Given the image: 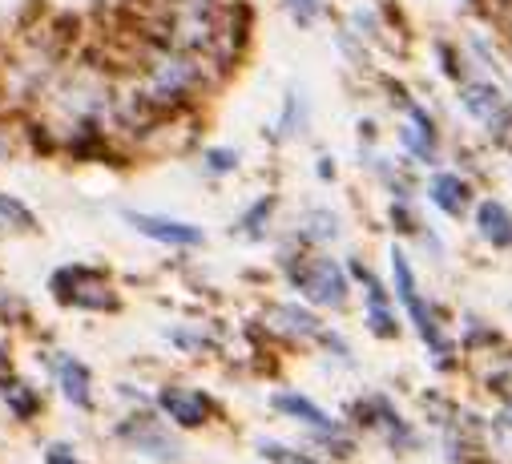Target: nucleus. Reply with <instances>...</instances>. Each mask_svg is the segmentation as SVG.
I'll return each mask as SVG.
<instances>
[{"instance_id":"obj_2","label":"nucleus","mask_w":512,"mask_h":464,"mask_svg":"<svg viewBox=\"0 0 512 464\" xmlns=\"http://www.w3.org/2000/svg\"><path fill=\"white\" fill-rule=\"evenodd\" d=\"M291 279H295V287H299L307 299H315V303H323V307H343V299H347V279H343L339 263H331V259L295 263V267H291Z\"/></svg>"},{"instance_id":"obj_12","label":"nucleus","mask_w":512,"mask_h":464,"mask_svg":"<svg viewBox=\"0 0 512 464\" xmlns=\"http://www.w3.org/2000/svg\"><path fill=\"white\" fill-rule=\"evenodd\" d=\"M263 452H267L275 464H319V460H311V456H303V452H291V448H283V444H263Z\"/></svg>"},{"instance_id":"obj_18","label":"nucleus","mask_w":512,"mask_h":464,"mask_svg":"<svg viewBox=\"0 0 512 464\" xmlns=\"http://www.w3.org/2000/svg\"><path fill=\"white\" fill-rule=\"evenodd\" d=\"M9 376V360H5V352H0V380Z\"/></svg>"},{"instance_id":"obj_10","label":"nucleus","mask_w":512,"mask_h":464,"mask_svg":"<svg viewBox=\"0 0 512 464\" xmlns=\"http://www.w3.org/2000/svg\"><path fill=\"white\" fill-rule=\"evenodd\" d=\"M53 372L61 376V388H65V396H69L73 404H89V376H85V368H81L77 360L53 356Z\"/></svg>"},{"instance_id":"obj_11","label":"nucleus","mask_w":512,"mask_h":464,"mask_svg":"<svg viewBox=\"0 0 512 464\" xmlns=\"http://www.w3.org/2000/svg\"><path fill=\"white\" fill-rule=\"evenodd\" d=\"M488 436L500 444V452H504V456H512V400H504V408L492 416Z\"/></svg>"},{"instance_id":"obj_14","label":"nucleus","mask_w":512,"mask_h":464,"mask_svg":"<svg viewBox=\"0 0 512 464\" xmlns=\"http://www.w3.org/2000/svg\"><path fill=\"white\" fill-rule=\"evenodd\" d=\"M271 206H275V198H263V202H259V206H254V210H250V214H246V218H242V226H246V230H250V235H259V226H263V218H267V214H271Z\"/></svg>"},{"instance_id":"obj_4","label":"nucleus","mask_w":512,"mask_h":464,"mask_svg":"<svg viewBox=\"0 0 512 464\" xmlns=\"http://www.w3.org/2000/svg\"><path fill=\"white\" fill-rule=\"evenodd\" d=\"M125 218H130L142 235L174 243V247H198L202 243V230L190 226V222H174V218H158V214H125Z\"/></svg>"},{"instance_id":"obj_17","label":"nucleus","mask_w":512,"mask_h":464,"mask_svg":"<svg viewBox=\"0 0 512 464\" xmlns=\"http://www.w3.org/2000/svg\"><path fill=\"white\" fill-rule=\"evenodd\" d=\"M299 113H303V101H299V97H291V101H287V118H283V130H295V126H299Z\"/></svg>"},{"instance_id":"obj_8","label":"nucleus","mask_w":512,"mask_h":464,"mask_svg":"<svg viewBox=\"0 0 512 464\" xmlns=\"http://www.w3.org/2000/svg\"><path fill=\"white\" fill-rule=\"evenodd\" d=\"M432 202H436L444 214L460 218V214L468 210V202H472V190H468V182L456 178V174H436V178H432Z\"/></svg>"},{"instance_id":"obj_1","label":"nucleus","mask_w":512,"mask_h":464,"mask_svg":"<svg viewBox=\"0 0 512 464\" xmlns=\"http://www.w3.org/2000/svg\"><path fill=\"white\" fill-rule=\"evenodd\" d=\"M392 271H396V295H400V303L408 307V315H412V323H416L420 339L428 343V352L436 356V364H440V368H448L456 352H452L448 335L440 331V323H436L432 307H428V303L420 299V291H416V279H412V263L404 259V251H400V247L392 251Z\"/></svg>"},{"instance_id":"obj_3","label":"nucleus","mask_w":512,"mask_h":464,"mask_svg":"<svg viewBox=\"0 0 512 464\" xmlns=\"http://www.w3.org/2000/svg\"><path fill=\"white\" fill-rule=\"evenodd\" d=\"M275 408H279V412H287V416H299L303 424H311V428H315V432H319V436H323L331 448H339V452H347V448H351V444L343 440L339 424H335V420H331L323 408H315L307 396H275Z\"/></svg>"},{"instance_id":"obj_16","label":"nucleus","mask_w":512,"mask_h":464,"mask_svg":"<svg viewBox=\"0 0 512 464\" xmlns=\"http://www.w3.org/2000/svg\"><path fill=\"white\" fill-rule=\"evenodd\" d=\"M291 9H295V21L299 25H311L315 13H319V0H291Z\"/></svg>"},{"instance_id":"obj_13","label":"nucleus","mask_w":512,"mask_h":464,"mask_svg":"<svg viewBox=\"0 0 512 464\" xmlns=\"http://www.w3.org/2000/svg\"><path fill=\"white\" fill-rule=\"evenodd\" d=\"M0 214H5V218H13V222H21V226H37V222H33V214H29L21 202L5 198V194H0Z\"/></svg>"},{"instance_id":"obj_15","label":"nucleus","mask_w":512,"mask_h":464,"mask_svg":"<svg viewBox=\"0 0 512 464\" xmlns=\"http://www.w3.org/2000/svg\"><path fill=\"white\" fill-rule=\"evenodd\" d=\"M206 162H210V170H218V174H226V170H234V162H238V154H234V150H210V154H206Z\"/></svg>"},{"instance_id":"obj_6","label":"nucleus","mask_w":512,"mask_h":464,"mask_svg":"<svg viewBox=\"0 0 512 464\" xmlns=\"http://www.w3.org/2000/svg\"><path fill=\"white\" fill-rule=\"evenodd\" d=\"M355 275L367 283V323H371V331L383 335V339H392L400 331V323H396V315L388 307V295H383V287L375 283V275H367L359 263H355Z\"/></svg>"},{"instance_id":"obj_9","label":"nucleus","mask_w":512,"mask_h":464,"mask_svg":"<svg viewBox=\"0 0 512 464\" xmlns=\"http://www.w3.org/2000/svg\"><path fill=\"white\" fill-rule=\"evenodd\" d=\"M476 222H480V235L492 243V247H512V214L500 206V202H480V210H476Z\"/></svg>"},{"instance_id":"obj_5","label":"nucleus","mask_w":512,"mask_h":464,"mask_svg":"<svg viewBox=\"0 0 512 464\" xmlns=\"http://www.w3.org/2000/svg\"><path fill=\"white\" fill-rule=\"evenodd\" d=\"M464 101H468V109L476 113V118L484 122V126H492L496 134H504L508 130V122H512V109H508V101L492 89V85H468L464 89Z\"/></svg>"},{"instance_id":"obj_7","label":"nucleus","mask_w":512,"mask_h":464,"mask_svg":"<svg viewBox=\"0 0 512 464\" xmlns=\"http://www.w3.org/2000/svg\"><path fill=\"white\" fill-rule=\"evenodd\" d=\"M162 404H166V412H170L178 424H186V428H198V424L206 420V412H210L206 396H202V392H190V388H170V392L162 396Z\"/></svg>"}]
</instances>
